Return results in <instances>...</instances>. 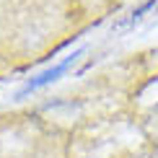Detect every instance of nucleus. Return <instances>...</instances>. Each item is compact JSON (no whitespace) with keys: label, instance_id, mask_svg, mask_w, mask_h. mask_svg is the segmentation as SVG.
Segmentation results:
<instances>
[{"label":"nucleus","instance_id":"obj_2","mask_svg":"<svg viewBox=\"0 0 158 158\" xmlns=\"http://www.w3.org/2000/svg\"><path fill=\"white\" fill-rule=\"evenodd\" d=\"M150 8H156V0H145V3H143V5H140V8H137V10H132V13H130V16L124 18V21H122L119 26H130V23L140 21V18H143V13H148Z\"/></svg>","mask_w":158,"mask_h":158},{"label":"nucleus","instance_id":"obj_1","mask_svg":"<svg viewBox=\"0 0 158 158\" xmlns=\"http://www.w3.org/2000/svg\"><path fill=\"white\" fill-rule=\"evenodd\" d=\"M81 55H83V52L78 49V52H73L70 57H65L62 62H57V65H52L49 70H44L42 75H36L34 81H29V83H26L21 91H18V98H23L26 94H31V91H39V88H44V85H49V83H55V81H57L60 75H65V73H68L70 68H73V62H75V60H78Z\"/></svg>","mask_w":158,"mask_h":158}]
</instances>
